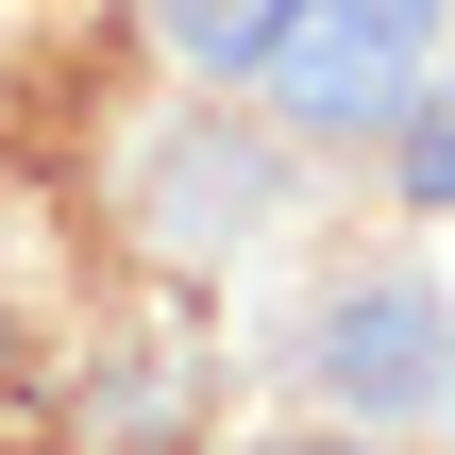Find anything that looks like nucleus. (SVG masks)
<instances>
[{
  "label": "nucleus",
  "mask_w": 455,
  "mask_h": 455,
  "mask_svg": "<svg viewBox=\"0 0 455 455\" xmlns=\"http://www.w3.org/2000/svg\"><path fill=\"white\" fill-rule=\"evenodd\" d=\"M439 68V0H287L253 51V101L287 135H388Z\"/></svg>",
  "instance_id": "1"
},
{
  "label": "nucleus",
  "mask_w": 455,
  "mask_h": 455,
  "mask_svg": "<svg viewBox=\"0 0 455 455\" xmlns=\"http://www.w3.org/2000/svg\"><path fill=\"white\" fill-rule=\"evenodd\" d=\"M304 388H321V422H355V439L439 422V405H455V304H439V287H405V270L338 287V304L304 321Z\"/></svg>",
  "instance_id": "2"
},
{
  "label": "nucleus",
  "mask_w": 455,
  "mask_h": 455,
  "mask_svg": "<svg viewBox=\"0 0 455 455\" xmlns=\"http://www.w3.org/2000/svg\"><path fill=\"white\" fill-rule=\"evenodd\" d=\"M152 17H169V51H186L203 84H253V51H270L287 0H152Z\"/></svg>",
  "instance_id": "3"
},
{
  "label": "nucleus",
  "mask_w": 455,
  "mask_h": 455,
  "mask_svg": "<svg viewBox=\"0 0 455 455\" xmlns=\"http://www.w3.org/2000/svg\"><path fill=\"white\" fill-rule=\"evenodd\" d=\"M388 152H405V203H422V220H455V68H422V101L388 118Z\"/></svg>",
  "instance_id": "4"
},
{
  "label": "nucleus",
  "mask_w": 455,
  "mask_h": 455,
  "mask_svg": "<svg viewBox=\"0 0 455 455\" xmlns=\"http://www.w3.org/2000/svg\"><path fill=\"white\" fill-rule=\"evenodd\" d=\"M270 455H388V439H355V422H321V439H270Z\"/></svg>",
  "instance_id": "5"
}]
</instances>
